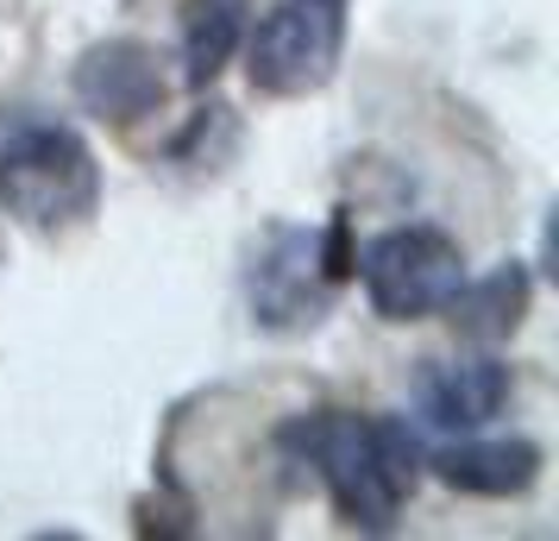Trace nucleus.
Wrapping results in <instances>:
<instances>
[{"label": "nucleus", "instance_id": "obj_1", "mask_svg": "<svg viewBox=\"0 0 559 541\" xmlns=\"http://www.w3.org/2000/svg\"><path fill=\"white\" fill-rule=\"evenodd\" d=\"M283 447L302 466H314V479L328 485L333 510L346 516L353 529H390L396 510L408 504L415 479H421L415 435L396 415L314 410L283 428Z\"/></svg>", "mask_w": 559, "mask_h": 541}, {"label": "nucleus", "instance_id": "obj_2", "mask_svg": "<svg viewBox=\"0 0 559 541\" xmlns=\"http://www.w3.org/2000/svg\"><path fill=\"white\" fill-rule=\"evenodd\" d=\"M0 202L26 227H76L102 202V164L76 127L38 107H0Z\"/></svg>", "mask_w": 559, "mask_h": 541}, {"label": "nucleus", "instance_id": "obj_3", "mask_svg": "<svg viewBox=\"0 0 559 541\" xmlns=\"http://www.w3.org/2000/svg\"><path fill=\"white\" fill-rule=\"evenodd\" d=\"M353 264L383 321H421V315L447 309V296L465 278V258L440 227H390Z\"/></svg>", "mask_w": 559, "mask_h": 541}, {"label": "nucleus", "instance_id": "obj_4", "mask_svg": "<svg viewBox=\"0 0 559 541\" xmlns=\"http://www.w3.org/2000/svg\"><path fill=\"white\" fill-rule=\"evenodd\" d=\"M346 45V0H283L252 32L246 70L258 95H308L333 77Z\"/></svg>", "mask_w": 559, "mask_h": 541}, {"label": "nucleus", "instance_id": "obj_5", "mask_svg": "<svg viewBox=\"0 0 559 541\" xmlns=\"http://www.w3.org/2000/svg\"><path fill=\"white\" fill-rule=\"evenodd\" d=\"M333 258L308 227H271L264 252L252 264V321L271 334H302L328 315L333 296Z\"/></svg>", "mask_w": 559, "mask_h": 541}, {"label": "nucleus", "instance_id": "obj_6", "mask_svg": "<svg viewBox=\"0 0 559 541\" xmlns=\"http://www.w3.org/2000/svg\"><path fill=\"white\" fill-rule=\"evenodd\" d=\"M76 102L88 114H102L114 127H132L164 107V70H157V51L139 45V38H107L76 63Z\"/></svg>", "mask_w": 559, "mask_h": 541}, {"label": "nucleus", "instance_id": "obj_7", "mask_svg": "<svg viewBox=\"0 0 559 541\" xmlns=\"http://www.w3.org/2000/svg\"><path fill=\"white\" fill-rule=\"evenodd\" d=\"M415 397H421V415H428L433 428H459V435H472V428H484V422L509 403V365H497V360L428 365Z\"/></svg>", "mask_w": 559, "mask_h": 541}, {"label": "nucleus", "instance_id": "obj_8", "mask_svg": "<svg viewBox=\"0 0 559 541\" xmlns=\"http://www.w3.org/2000/svg\"><path fill=\"white\" fill-rule=\"evenodd\" d=\"M433 472L447 479L453 491H472V497H509V491H528L534 472H540V447L522 435L509 440H459L447 447Z\"/></svg>", "mask_w": 559, "mask_h": 541}, {"label": "nucleus", "instance_id": "obj_9", "mask_svg": "<svg viewBox=\"0 0 559 541\" xmlns=\"http://www.w3.org/2000/svg\"><path fill=\"white\" fill-rule=\"evenodd\" d=\"M447 315H453L459 334L472 340L515 334L522 315H528V271L522 264H497L490 278H459V290L447 296Z\"/></svg>", "mask_w": 559, "mask_h": 541}, {"label": "nucleus", "instance_id": "obj_10", "mask_svg": "<svg viewBox=\"0 0 559 541\" xmlns=\"http://www.w3.org/2000/svg\"><path fill=\"white\" fill-rule=\"evenodd\" d=\"M239 38H246L239 0H189V20H182V63H189V82L207 89V82L227 70V57L239 51Z\"/></svg>", "mask_w": 559, "mask_h": 541}]
</instances>
